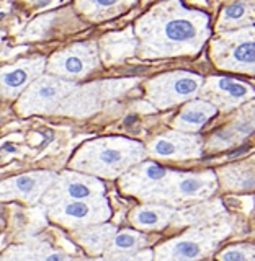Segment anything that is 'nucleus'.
Returning a JSON list of instances; mask_svg holds the SVG:
<instances>
[{
    "mask_svg": "<svg viewBox=\"0 0 255 261\" xmlns=\"http://www.w3.org/2000/svg\"><path fill=\"white\" fill-rule=\"evenodd\" d=\"M139 51L143 57L196 54L210 36L206 13L187 8L180 2L154 7L137 23Z\"/></svg>",
    "mask_w": 255,
    "mask_h": 261,
    "instance_id": "1",
    "label": "nucleus"
},
{
    "mask_svg": "<svg viewBox=\"0 0 255 261\" xmlns=\"http://www.w3.org/2000/svg\"><path fill=\"white\" fill-rule=\"evenodd\" d=\"M144 153V147L139 142L123 137H105L80 147L71 162V167L90 176L117 178L141 162Z\"/></svg>",
    "mask_w": 255,
    "mask_h": 261,
    "instance_id": "2",
    "label": "nucleus"
},
{
    "mask_svg": "<svg viewBox=\"0 0 255 261\" xmlns=\"http://www.w3.org/2000/svg\"><path fill=\"white\" fill-rule=\"evenodd\" d=\"M216 176L206 173H178L170 171V175L157 183L149 191H146L141 199L144 201H160L178 204L192 199H204L216 191Z\"/></svg>",
    "mask_w": 255,
    "mask_h": 261,
    "instance_id": "3",
    "label": "nucleus"
},
{
    "mask_svg": "<svg viewBox=\"0 0 255 261\" xmlns=\"http://www.w3.org/2000/svg\"><path fill=\"white\" fill-rule=\"evenodd\" d=\"M229 225H211L196 228L178 239L160 245L155 251L154 261H198L210 255L219 242L229 233Z\"/></svg>",
    "mask_w": 255,
    "mask_h": 261,
    "instance_id": "4",
    "label": "nucleus"
},
{
    "mask_svg": "<svg viewBox=\"0 0 255 261\" xmlns=\"http://www.w3.org/2000/svg\"><path fill=\"white\" fill-rule=\"evenodd\" d=\"M213 59L219 69L255 73V28L227 31L213 43Z\"/></svg>",
    "mask_w": 255,
    "mask_h": 261,
    "instance_id": "5",
    "label": "nucleus"
},
{
    "mask_svg": "<svg viewBox=\"0 0 255 261\" xmlns=\"http://www.w3.org/2000/svg\"><path fill=\"white\" fill-rule=\"evenodd\" d=\"M76 90V82L53 75L39 77L21 93L16 106L25 116L35 113H51L67 100Z\"/></svg>",
    "mask_w": 255,
    "mask_h": 261,
    "instance_id": "6",
    "label": "nucleus"
},
{
    "mask_svg": "<svg viewBox=\"0 0 255 261\" xmlns=\"http://www.w3.org/2000/svg\"><path fill=\"white\" fill-rule=\"evenodd\" d=\"M48 216L53 222L67 228H82L105 224L111 216L108 199L98 196L84 201H62L49 206Z\"/></svg>",
    "mask_w": 255,
    "mask_h": 261,
    "instance_id": "7",
    "label": "nucleus"
},
{
    "mask_svg": "<svg viewBox=\"0 0 255 261\" xmlns=\"http://www.w3.org/2000/svg\"><path fill=\"white\" fill-rule=\"evenodd\" d=\"M203 79L192 72H169L147 84V96L157 108H169L196 96Z\"/></svg>",
    "mask_w": 255,
    "mask_h": 261,
    "instance_id": "8",
    "label": "nucleus"
},
{
    "mask_svg": "<svg viewBox=\"0 0 255 261\" xmlns=\"http://www.w3.org/2000/svg\"><path fill=\"white\" fill-rule=\"evenodd\" d=\"M98 67V51L92 43H77L56 53L48 62V72L71 80L87 77Z\"/></svg>",
    "mask_w": 255,
    "mask_h": 261,
    "instance_id": "9",
    "label": "nucleus"
},
{
    "mask_svg": "<svg viewBox=\"0 0 255 261\" xmlns=\"http://www.w3.org/2000/svg\"><path fill=\"white\" fill-rule=\"evenodd\" d=\"M98 196H105V185L100 179L79 171H65L57 176L56 183L43 196V201L53 206L62 201H84Z\"/></svg>",
    "mask_w": 255,
    "mask_h": 261,
    "instance_id": "10",
    "label": "nucleus"
},
{
    "mask_svg": "<svg viewBox=\"0 0 255 261\" xmlns=\"http://www.w3.org/2000/svg\"><path fill=\"white\" fill-rule=\"evenodd\" d=\"M56 179L57 175L53 171H33V173H23L8 178L0 183V199H21L35 204L49 191Z\"/></svg>",
    "mask_w": 255,
    "mask_h": 261,
    "instance_id": "11",
    "label": "nucleus"
},
{
    "mask_svg": "<svg viewBox=\"0 0 255 261\" xmlns=\"http://www.w3.org/2000/svg\"><path fill=\"white\" fill-rule=\"evenodd\" d=\"M200 95L204 101L211 103L215 108L229 111L253 98L255 90L241 80L229 77H213L204 84Z\"/></svg>",
    "mask_w": 255,
    "mask_h": 261,
    "instance_id": "12",
    "label": "nucleus"
},
{
    "mask_svg": "<svg viewBox=\"0 0 255 261\" xmlns=\"http://www.w3.org/2000/svg\"><path fill=\"white\" fill-rule=\"evenodd\" d=\"M46 69L44 57H30L21 59L12 65L0 69V90L7 98H15L27 90L35 79H38Z\"/></svg>",
    "mask_w": 255,
    "mask_h": 261,
    "instance_id": "13",
    "label": "nucleus"
},
{
    "mask_svg": "<svg viewBox=\"0 0 255 261\" xmlns=\"http://www.w3.org/2000/svg\"><path fill=\"white\" fill-rule=\"evenodd\" d=\"M149 152L154 157L188 160L201 155V137L187 133H169L159 136L149 144Z\"/></svg>",
    "mask_w": 255,
    "mask_h": 261,
    "instance_id": "14",
    "label": "nucleus"
},
{
    "mask_svg": "<svg viewBox=\"0 0 255 261\" xmlns=\"http://www.w3.org/2000/svg\"><path fill=\"white\" fill-rule=\"evenodd\" d=\"M120 85V84H118ZM117 84H90L84 88H77L67 100H65L61 106L59 113L64 114H72V116H85V114L94 113L100 101L105 96L117 95L118 90Z\"/></svg>",
    "mask_w": 255,
    "mask_h": 261,
    "instance_id": "15",
    "label": "nucleus"
},
{
    "mask_svg": "<svg viewBox=\"0 0 255 261\" xmlns=\"http://www.w3.org/2000/svg\"><path fill=\"white\" fill-rule=\"evenodd\" d=\"M170 171L172 170L164 168L154 162L139 163L137 167L131 168L121 176V188L125 193L141 198L146 191H149L162 179H166L170 175Z\"/></svg>",
    "mask_w": 255,
    "mask_h": 261,
    "instance_id": "16",
    "label": "nucleus"
},
{
    "mask_svg": "<svg viewBox=\"0 0 255 261\" xmlns=\"http://www.w3.org/2000/svg\"><path fill=\"white\" fill-rule=\"evenodd\" d=\"M255 129V105H252L249 110H245L239 118L234 122H231L226 129L218 133L211 139L210 149L213 150H221L226 147H231V144L239 142L241 139L249 136Z\"/></svg>",
    "mask_w": 255,
    "mask_h": 261,
    "instance_id": "17",
    "label": "nucleus"
},
{
    "mask_svg": "<svg viewBox=\"0 0 255 261\" xmlns=\"http://www.w3.org/2000/svg\"><path fill=\"white\" fill-rule=\"evenodd\" d=\"M118 233L117 227L111 224H100L94 227L82 228L76 232V240L80 247L92 256H100L102 253L108 250L111 240Z\"/></svg>",
    "mask_w": 255,
    "mask_h": 261,
    "instance_id": "18",
    "label": "nucleus"
},
{
    "mask_svg": "<svg viewBox=\"0 0 255 261\" xmlns=\"http://www.w3.org/2000/svg\"><path fill=\"white\" fill-rule=\"evenodd\" d=\"M216 114V108L204 100L190 101L180 111L177 119L174 121V127L180 133H196L208 122L210 118Z\"/></svg>",
    "mask_w": 255,
    "mask_h": 261,
    "instance_id": "19",
    "label": "nucleus"
},
{
    "mask_svg": "<svg viewBox=\"0 0 255 261\" xmlns=\"http://www.w3.org/2000/svg\"><path fill=\"white\" fill-rule=\"evenodd\" d=\"M174 209L164 204H146L136 207L129 214V220L136 228L141 230H162L170 222Z\"/></svg>",
    "mask_w": 255,
    "mask_h": 261,
    "instance_id": "20",
    "label": "nucleus"
},
{
    "mask_svg": "<svg viewBox=\"0 0 255 261\" xmlns=\"http://www.w3.org/2000/svg\"><path fill=\"white\" fill-rule=\"evenodd\" d=\"M255 21V2L229 4L223 8L219 18L221 30H241L247 28Z\"/></svg>",
    "mask_w": 255,
    "mask_h": 261,
    "instance_id": "21",
    "label": "nucleus"
},
{
    "mask_svg": "<svg viewBox=\"0 0 255 261\" xmlns=\"http://www.w3.org/2000/svg\"><path fill=\"white\" fill-rule=\"evenodd\" d=\"M146 245H147V237L144 233L136 230H121L114 235V239L111 240L105 255L113 259L123 255H131V253L141 251V248H144Z\"/></svg>",
    "mask_w": 255,
    "mask_h": 261,
    "instance_id": "22",
    "label": "nucleus"
},
{
    "mask_svg": "<svg viewBox=\"0 0 255 261\" xmlns=\"http://www.w3.org/2000/svg\"><path fill=\"white\" fill-rule=\"evenodd\" d=\"M221 179L229 190H253L255 168L249 165H234L221 170Z\"/></svg>",
    "mask_w": 255,
    "mask_h": 261,
    "instance_id": "23",
    "label": "nucleus"
},
{
    "mask_svg": "<svg viewBox=\"0 0 255 261\" xmlns=\"http://www.w3.org/2000/svg\"><path fill=\"white\" fill-rule=\"evenodd\" d=\"M134 47H136V41L129 31L103 38V53L106 54L108 59L113 61H121L125 57L131 56Z\"/></svg>",
    "mask_w": 255,
    "mask_h": 261,
    "instance_id": "24",
    "label": "nucleus"
},
{
    "mask_svg": "<svg viewBox=\"0 0 255 261\" xmlns=\"http://www.w3.org/2000/svg\"><path fill=\"white\" fill-rule=\"evenodd\" d=\"M129 4L123 2H114V0H97V2H80L77 7L80 8L85 15L92 16V18H105V13L110 12H121L125 10Z\"/></svg>",
    "mask_w": 255,
    "mask_h": 261,
    "instance_id": "25",
    "label": "nucleus"
},
{
    "mask_svg": "<svg viewBox=\"0 0 255 261\" xmlns=\"http://www.w3.org/2000/svg\"><path fill=\"white\" fill-rule=\"evenodd\" d=\"M218 261H255L253 245H234L218 253Z\"/></svg>",
    "mask_w": 255,
    "mask_h": 261,
    "instance_id": "26",
    "label": "nucleus"
},
{
    "mask_svg": "<svg viewBox=\"0 0 255 261\" xmlns=\"http://www.w3.org/2000/svg\"><path fill=\"white\" fill-rule=\"evenodd\" d=\"M36 251V261H72L69 255H65L64 251L53 248L51 245L44 242L36 243V247H33Z\"/></svg>",
    "mask_w": 255,
    "mask_h": 261,
    "instance_id": "27",
    "label": "nucleus"
},
{
    "mask_svg": "<svg viewBox=\"0 0 255 261\" xmlns=\"http://www.w3.org/2000/svg\"><path fill=\"white\" fill-rule=\"evenodd\" d=\"M0 261H36V251L31 245H18L8 248Z\"/></svg>",
    "mask_w": 255,
    "mask_h": 261,
    "instance_id": "28",
    "label": "nucleus"
},
{
    "mask_svg": "<svg viewBox=\"0 0 255 261\" xmlns=\"http://www.w3.org/2000/svg\"><path fill=\"white\" fill-rule=\"evenodd\" d=\"M111 261H154V251L152 250H141L131 255H123L118 258H113Z\"/></svg>",
    "mask_w": 255,
    "mask_h": 261,
    "instance_id": "29",
    "label": "nucleus"
},
{
    "mask_svg": "<svg viewBox=\"0 0 255 261\" xmlns=\"http://www.w3.org/2000/svg\"><path fill=\"white\" fill-rule=\"evenodd\" d=\"M4 149H7L8 152H13L15 149H13V147H10V145H7V147H4Z\"/></svg>",
    "mask_w": 255,
    "mask_h": 261,
    "instance_id": "30",
    "label": "nucleus"
},
{
    "mask_svg": "<svg viewBox=\"0 0 255 261\" xmlns=\"http://www.w3.org/2000/svg\"><path fill=\"white\" fill-rule=\"evenodd\" d=\"M5 36V31H0V43H2V38Z\"/></svg>",
    "mask_w": 255,
    "mask_h": 261,
    "instance_id": "31",
    "label": "nucleus"
},
{
    "mask_svg": "<svg viewBox=\"0 0 255 261\" xmlns=\"http://www.w3.org/2000/svg\"><path fill=\"white\" fill-rule=\"evenodd\" d=\"M97 261H103V259H97Z\"/></svg>",
    "mask_w": 255,
    "mask_h": 261,
    "instance_id": "32",
    "label": "nucleus"
}]
</instances>
